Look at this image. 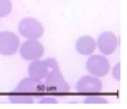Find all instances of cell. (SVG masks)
<instances>
[{"instance_id":"2","label":"cell","mask_w":127,"mask_h":109,"mask_svg":"<svg viewBox=\"0 0 127 109\" xmlns=\"http://www.w3.org/2000/svg\"><path fill=\"white\" fill-rule=\"evenodd\" d=\"M86 69L92 76L100 78V77H105L109 74L110 62L105 56L92 54L86 62Z\"/></svg>"},{"instance_id":"7","label":"cell","mask_w":127,"mask_h":109,"mask_svg":"<svg viewBox=\"0 0 127 109\" xmlns=\"http://www.w3.org/2000/svg\"><path fill=\"white\" fill-rule=\"evenodd\" d=\"M20 46V39L16 33L11 31L0 32V54L12 56L18 51Z\"/></svg>"},{"instance_id":"11","label":"cell","mask_w":127,"mask_h":109,"mask_svg":"<svg viewBox=\"0 0 127 109\" xmlns=\"http://www.w3.org/2000/svg\"><path fill=\"white\" fill-rule=\"evenodd\" d=\"M9 101L12 104H32L35 100H33V97L29 96V95L17 92L15 95L9 96Z\"/></svg>"},{"instance_id":"6","label":"cell","mask_w":127,"mask_h":109,"mask_svg":"<svg viewBox=\"0 0 127 109\" xmlns=\"http://www.w3.org/2000/svg\"><path fill=\"white\" fill-rule=\"evenodd\" d=\"M20 47V56L28 61L40 59L45 54V48L38 39H27Z\"/></svg>"},{"instance_id":"4","label":"cell","mask_w":127,"mask_h":109,"mask_svg":"<svg viewBox=\"0 0 127 109\" xmlns=\"http://www.w3.org/2000/svg\"><path fill=\"white\" fill-rule=\"evenodd\" d=\"M16 90H17V92L29 95V96H31V97L49 94L48 89H47L46 85L42 82V80L33 79V78H31V77L22 79V80L18 83Z\"/></svg>"},{"instance_id":"13","label":"cell","mask_w":127,"mask_h":109,"mask_svg":"<svg viewBox=\"0 0 127 109\" xmlns=\"http://www.w3.org/2000/svg\"><path fill=\"white\" fill-rule=\"evenodd\" d=\"M85 104H108V100L101 96L88 95L85 99Z\"/></svg>"},{"instance_id":"14","label":"cell","mask_w":127,"mask_h":109,"mask_svg":"<svg viewBox=\"0 0 127 109\" xmlns=\"http://www.w3.org/2000/svg\"><path fill=\"white\" fill-rule=\"evenodd\" d=\"M112 74L113 77H114L116 80H121V63H117L112 70Z\"/></svg>"},{"instance_id":"3","label":"cell","mask_w":127,"mask_h":109,"mask_svg":"<svg viewBox=\"0 0 127 109\" xmlns=\"http://www.w3.org/2000/svg\"><path fill=\"white\" fill-rule=\"evenodd\" d=\"M18 30L20 35L27 39H39L45 32L41 22L31 17L22 19L19 24Z\"/></svg>"},{"instance_id":"10","label":"cell","mask_w":127,"mask_h":109,"mask_svg":"<svg viewBox=\"0 0 127 109\" xmlns=\"http://www.w3.org/2000/svg\"><path fill=\"white\" fill-rule=\"evenodd\" d=\"M76 49L83 56H90L96 49V40L90 36H83L77 40Z\"/></svg>"},{"instance_id":"15","label":"cell","mask_w":127,"mask_h":109,"mask_svg":"<svg viewBox=\"0 0 127 109\" xmlns=\"http://www.w3.org/2000/svg\"><path fill=\"white\" fill-rule=\"evenodd\" d=\"M39 104H57V99L53 97H44L39 100Z\"/></svg>"},{"instance_id":"8","label":"cell","mask_w":127,"mask_h":109,"mask_svg":"<svg viewBox=\"0 0 127 109\" xmlns=\"http://www.w3.org/2000/svg\"><path fill=\"white\" fill-rule=\"evenodd\" d=\"M77 90L84 95H96L103 91V82L95 76H84L77 82Z\"/></svg>"},{"instance_id":"1","label":"cell","mask_w":127,"mask_h":109,"mask_svg":"<svg viewBox=\"0 0 127 109\" xmlns=\"http://www.w3.org/2000/svg\"><path fill=\"white\" fill-rule=\"evenodd\" d=\"M44 80L49 94H55V92H63V94L65 92L66 94L70 90L69 83L65 80V78L59 70V67L49 70L48 75Z\"/></svg>"},{"instance_id":"12","label":"cell","mask_w":127,"mask_h":109,"mask_svg":"<svg viewBox=\"0 0 127 109\" xmlns=\"http://www.w3.org/2000/svg\"><path fill=\"white\" fill-rule=\"evenodd\" d=\"M11 10H12V3L10 0H0V18L9 16Z\"/></svg>"},{"instance_id":"9","label":"cell","mask_w":127,"mask_h":109,"mask_svg":"<svg viewBox=\"0 0 127 109\" xmlns=\"http://www.w3.org/2000/svg\"><path fill=\"white\" fill-rule=\"evenodd\" d=\"M117 37L110 31H105L98 37V40L96 41V46H98V49L103 54L109 56L113 53H115L117 48Z\"/></svg>"},{"instance_id":"5","label":"cell","mask_w":127,"mask_h":109,"mask_svg":"<svg viewBox=\"0 0 127 109\" xmlns=\"http://www.w3.org/2000/svg\"><path fill=\"white\" fill-rule=\"evenodd\" d=\"M58 68V63L55 59H47V60H32L28 67L29 77L38 80H44L48 75L49 70Z\"/></svg>"}]
</instances>
